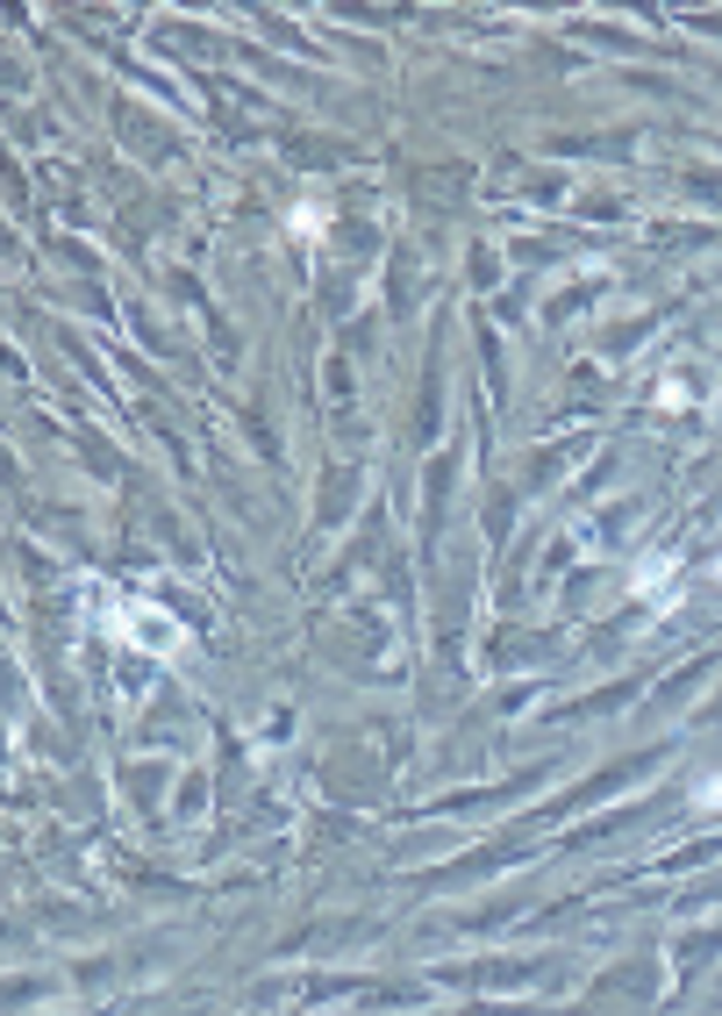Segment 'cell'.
I'll list each match as a JSON object with an SVG mask.
<instances>
[{"label": "cell", "mask_w": 722, "mask_h": 1016, "mask_svg": "<svg viewBox=\"0 0 722 1016\" xmlns=\"http://www.w3.org/2000/svg\"><path fill=\"white\" fill-rule=\"evenodd\" d=\"M115 631H123V637H136V645H150L158 658L186 645V631L165 616V608H123V623H115Z\"/></svg>", "instance_id": "1"}, {"label": "cell", "mask_w": 722, "mask_h": 1016, "mask_svg": "<svg viewBox=\"0 0 722 1016\" xmlns=\"http://www.w3.org/2000/svg\"><path fill=\"white\" fill-rule=\"evenodd\" d=\"M294 229H301V244H315V236H322V208H315V201L294 215Z\"/></svg>", "instance_id": "2"}]
</instances>
